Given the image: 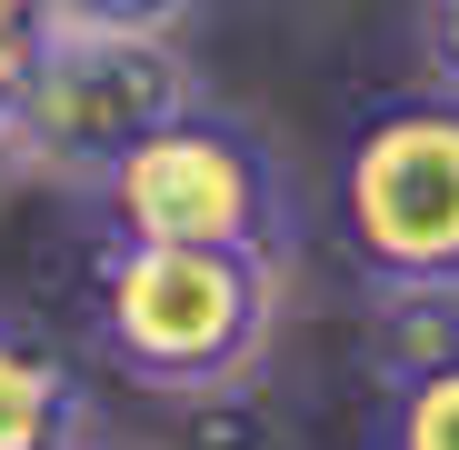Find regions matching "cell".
Wrapping results in <instances>:
<instances>
[{
    "label": "cell",
    "mask_w": 459,
    "mask_h": 450,
    "mask_svg": "<svg viewBox=\"0 0 459 450\" xmlns=\"http://www.w3.org/2000/svg\"><path fill=\"white\" fill-rule=\"evenodd\" d=\"M330 231L390 300H459V91H400L350 120Z\"/></svg>",
    "instance_id": "2"
},
{
    "label": "cell",
    "mask_w": 459,
    "mask_h": 450,
    "mask_svg": "<svg viewBox=\"0 0 459 450\" xmlns=\"http://www.w3.org/2000/svg\"><path fill=\"white\" fill-rule=\"evenodd\" d=\"M110 241H190V251H280L290 260V181L280 150L240 110H180L160 140H140L130 161L81 190Z\"/></svg>",
    "instance_id": "4"
},
{
    "label": "cell",
    "mask_w": 459,
    "mask_h": 450,
    "mask_svg": "<svg viewBox=\"0 0 459 450\" xmlns=\"http://www.w3.org/2000/svg\"><path fill=\"white\" fill-rule=\"evenodd\" d=\"M180 110H200V70L180 40H150V31H50L40 50V81L0 140V161L60 181V190H100L140 140H160Z\"/></svg>",
    "instance_id": "3"
},
{
    "label": "cell",
    "mask_w": 459,
    "mask_h": 450,
    "mask_svg": "<svg viewBox=\"0 0 459 450\" xmlns=\"http://www.w3.org/2000/svg\"><path fill=\"white\" fill-rule=\"evenodd\" d=\"M50 31H60L50 0H0V140H11V120H21V101H30V81H40Z\"/></svg>",
    "instance_id": "7"
},
{
    "label": "cell",
    "mask_w": 459,
    "mask_h": 450,
    "mask_svg": "<svg viewBox=\"0 0 459 450\" xmlns=\"http://www.w3.org/2000/svg\"><path fill=\"white\" fill-rule=\"evenodd\" d=\"M379 450H459V350H429L400 370Z\"/></svg>",
    "instance_id": "6"
},
{
    "label": "cell",
    "mask_w": 459,
    "mask_h": 450,
    "mask_svg": "<svg viewBox=\"0 0 459 450\" xmlns=\"http://www.w3.org/2000/svg\"><path fill=\"white\" fill-rule=\"evenodd\" d=\"M81 430H91V401L70 350L0 311V450H81Z\"/></svg>",
    "instance_id": "5"
},
{
    "label": "cell",
    "mask_w": 459,
    "mask_h": 450,
    "mask_svg": "<svg viewBox=\"0 0 459 450\" xmlns=\"http://www.w3.org/2000/svg\"><path fill=\"white\" fill-rule=\"evenodd\" d=\"M70 31H150V40H180L200 21V0H50Z\"/></svg>",
    "instance_id": "8"
},
{
    "label": "cell",
    "mask_w": 459,
    "mask_h": 450,
    "mask_svg": "<svg viewBox=\"0 0 459 450\" xmlns=\"http://www.w3.org/2000/svg\"><path fill=\"white\" fill-rule=\"evenodd\" d=\"M420 60L439 91H459V0H420Z\"/></svg>",
    "instance_id": "9"
},
{
    "label": "cell",
    "mask_w": 459,
    "mask_h": 450,
    "mask_svg": "<svg viewBox=\"0 0 459 450\" xmlns=\"http://www.w3.org/2000/svg\"><path fill=\"white\" fill-rule=\"evenodd\" d=\"M280 251H190V241H110L91 270V340L140 391L210 401L240 391L280 331Z\"/></svg>",
    "instance_id": "1"
}]
</instances>
